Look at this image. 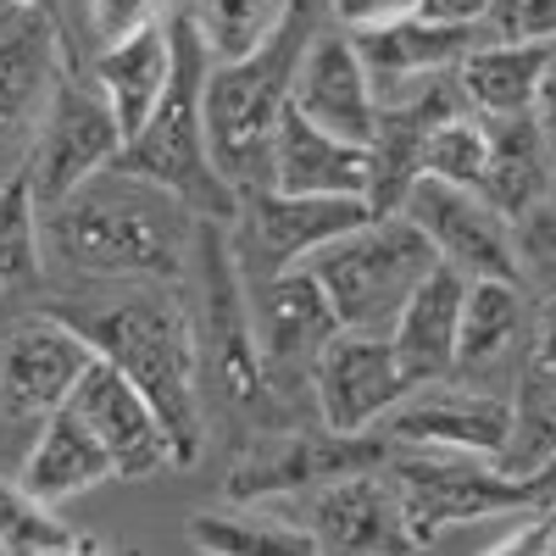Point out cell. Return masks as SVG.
<instances>
[{"label":"cell","instance_id":"ba28073f","mask_svg":"<svg viewBox=\"0 0 556 556\" xmlns=\"http://www.w3.org/2000/svg\"><path fill=\"white\" fill-rule=\"evenodd\" d=\"M384 434H329V429H273L256 434L235 468L223 473V495L235 506H256L273 495H295L312 484H334L351 473H379L390 462Z\"/></svg>","mask_w":556,"mask_h":556},{"label":"cell","instance_id":"f35d334b","mask_svg":"<svg viewBox=\"0 0 556 556\" xmlns=\"http://www.w3.org/2000/svg\"><path fill=\"white\" fill-rule=\"evenodd\" d=\"M501 39H523V45H551L556 51V0H523L506 23Z\"/></svg>","mask_w":556,"mask_h":556},{"label":"cell","instance_id":"e0dca14e","mask_svg":"<svg viewBox=\"0 0 556 556\" xmlns=\"http://www.w3.org/2000/svg\"><path fill=\"white\" fill-rule=\"evenodd\" d=\"M251 240H256V273H285L329 251L334 240L356 235L379 212L362 195H285V190H251L240 195Z\"/></svg>","mask_w":556,"mask_h":556},{"label":"cell","instance_id":"b9f144b4","mask_svg":"<svg viewBox=\"0 0 556 556\" xmlns=\"http://www.w3.org/2000/svg\"><path fill=\"white\" fill-rule=\"evenodd\" d=\"M529 495H534V513L540 518H556V451L540 462V473L529 479Z\"/></svg>","mask_w":556,"mask_h":556},{"label":"cell","instance_id":"836d02e7","mask_svg":"<svg viewBox=\"0 0 556 556\" xmlns=\"http://www.w3.org/2000/svg\"><path fill=\"white\" fill-rule=\"evenodd\" d=\"M484 167H490V128H484L479 112L445 117L429 134V146H424V178L456 184V190H479Z\"/></svg>","mask_w":556,"mask_h":556},{"label":"cell","instance_id":"4fadbf2b","mask_svg":"<svg viewBox=\"0 0 556 556\" xmlns=\"http://www.w3.org/2000/svg\"><path fill=\"white\" fill-rule=\"evenodd\" d=\"M245 285H251V306H256V340H262L267 379L290 401V390L301 379L312 384V367H317L323 345L340 334V317L306 267L256 273V278L245 273Z\"/></svg>","mask_w":556,"mask_h":556},{"label":"cell","instance_id":"8992f818","mask_svg":"<svg viewBox=\"0 0 556 556\" xmlns=\"http://www.w3.org/2000/svg\"><path fill=\"white\" fill-rule=\"evenodd\" d=\"M201 285H206V345H212V374L223 401L256 417V424H278L285 417V395L273 390L267 362H262V340H256V306H251V285L235 251V235L223 223H201Z\"/></svg>","mask_w":556,"mask_h":556},{"label":"cell","instance_id":"ab89813d","mask_svg":"<svg viewBox=\"0 0 556 556\" xmlns=\"http://www.w3.org/2000/svg\"><path fill=\"white\" fill-rule=\"evenodd\" d=\"M424 17L434 23H490L484 0H424Z\"/></svg>","mask_w":556,"mask_h":556},{"label":"cell","instance_id":"30bf717a","mask_svg":"<svg viewBox=\"0 0 556 556\" xmlns=\"http://www.w3.org/2000/svg\"><path fill=\"white\" fill-rule=\"evenodd\" d=\"M89 367H96V345L62 312L17 317L0 334V412L17 424H45L73 401Z\"/></svg>","mask_w":556,"mask_h":556},{"label":"cell","instance_id":"52a82bcc","mask_svg":"<svg viewBox=\"0 0 556 556\" xmlns=\"http://www.w3.org/2000/svg\"><path fill=\"white\" fill-rule=\"evenodd\" d=\"M384 473L401 495V513L417 545H434V534L456 523H479L501 513H534L529 479H506L484 456H456V451H412L395 445Z\"/></svg>","mask_w":556,"mask_h":556},{"label":"cell","instance_id":"8d00e7d4","mask_svg":"<svg viewBox=\"0 0 556 556\" xmlns=\"http://www.w3.org/2000/svg\"><path fill=\"white\" fill-rule=\"evenodd\" d=\"M334 17H340V28L356 39V34L395 28V23H406V17H424V0H334Z\"/></svg>","mask_w":556,"mask_h":556},{"label":"cell","instance_id":"5b68a950","mask_svg":"<svg viewBox=\"0 0 556 556\" xmlns=\"http://www.w3.org/2000/svg\"><path fill=\"white\" fill-rule=\"evenodd\" d=\"M301 267L323 285L340 329L390 334L406 301L417 295V285L440 267V251L429 245V235L412 217H374Z\"/></svg>","mask_w":556,"mask_h":556},{"label":"cell","instance_id":"bcb514c9","mask_svg":"<svg viewBox=\"0 0 556 556\" xmlns=\"http://www.w3.org/2000/svg\"><path fill=\"white\" fill-rule=\"evenodd\" d=\"M67 556H101V540H89V534H78V545H73Z\"/></svg>","mask_w":556,"mask_h":556},{"label":"cell","instance_id":"9c48e42d","mask_svg":"<svg viewBox=\"0 0 556 556\" xmlns=\"http://www.w3.org/2000/svg\"><path fill=\"white\" fill-rule=\"evenodd\" d=\"M123 146H128V139H123V123L106 106V96L96 84H78V73L67 67L62 84H56V96H51V112H45V123L34 134V151L23 162L34 206L39 212L62 206L96 173L117 167Z\"/></svg>","mask_w":556,"mask_h":556},{"label":"cell","instance_id":"6da1fadb","mask_svg":"<svg viewBox=\"0 0 556 556\" xmlns=\"http://www.w3.org/2000/svg\"><path fill=\"white\" fill-rule=\"evenodd\" d=\"M45 251L84 278H128V285H178L190 273L201 217L162 184L106 167L39 217Z\"/></svg>","mask_w":556,"mask_h":556},{"label":"cell","instance_id":"7dc6e473","mask_svg":"<svg viewBox=\"0 0 556 556\" xmlns=\"http://www.w3.org/2000/svg\"><path fill=\"white\" fill-rule=\"evenodd\" d=\"M551 206H556V190H551Z\"/></svg>","mask_w":556,"mask_h":556},{"label":"cell","instance_id":"7402d4cb","mask_svg":"<svg viewBox=\"0 0 556 556\" xmlns=\"http://www.w3.org/2000/svg\"><path fill=\"white\" fill-rule=\"evenodd\" d=\"M462 306H468V278L456 267H434L417 295L406 301V312L395 317L390 345L401 356V367L412 374V384H445L456 374V334H462Z\"/></svg>","mask_w":556,"mask_h":556},{"label":"cell","instance_id":"7a4b0ae2","mask_svg":"<svg viewBox=\"0 0 556 556\" xmlns=\"http://www.w3.org/2000/svg\"><path fill=\"white\" fill-rule=\"evenodd\" d=\"M67 323L96 345L101 362H112L151 401L173 445V468H195L206 451V412H201L206 345L195 317L156 285V290H128L106 306H84Z\"/></svg>","mask_w":556,"mask_h":556},{"label":"cell","instance_id":"7c38bea8","mask_svg":"<svg viewBox=\"0 0 556 556\" xmlns=\"http://www.w3.org/2000/svg\"><path fill=\"white\" fill-rule=\"evenodd\" d=\"M412 390L417 384L401 367L390 334L340 329L312 367V401L329 434H374V424H384Z\"/></svg>","mask_w":556,"mask_h":556},{"label":"cell","instance_id":"44dd1931","mask_svg":"<svg viewBox=\"0 0 556 556\" xmlns=\"http://www.w3.org/2000/svg\"><path fill=\"white\" fill-rule=\"evenodd\" d=\"M267 190L285 195H362L367 201V146L317 128L295 106L285 112L273 134V162H267Z\"/></svg>","mask_w":556,"mask_h":556},{"label":"cell","instance_id":"9a60e30c","mask_svg":"<svg viewBox=\"0 0 556 556\" xmlns=\"http://www.w3.org/2000/svg\"><path fill=\"white\" fill-rule=\"evenodd\" d=\"M429 235L445 267H456L468 285L484 278H513L518 285V256H513V223H506L479 190H456L440 178H417V190L406 195V212Z\"/></svg>","mask_w":556,"mask_h":556},{"label":"cell","instance_id":"2e32d148","mask_svg":"<svg viewBox=\"0 0 556 556\" xmlns=\"http://www.w3.org/2000/svg\"><path fill=\"white\" fill-rule=\"evenodd\" d=\"M379 434L412 451H456V456L495 462L506 434H513V401H501L490 390H456L451 379L424 384L384 417Z\"/></svg>","mask_w":556,"mask_h":556},{"label":"cell","instance_id":"603a6c76","mask_svg":"<svg viewBox=\"0 0 556 556\" xmlns=\"http://www.w3.org/2000/svg\"><path fill=\"white\" fill-rule=\"evenodd\" d=\"M356 51L374 73L379 89L395 84H429L451 67H462V56L479 51V23H434V17H406L395 28L379 34H356Z\"/></svg>","mask_w":556,"mask_h":556},{"label":"cell","instance_id":"ffe728a7","mask_svg":"<svg viewBox=\"0 0 556 556\" xmlns=\"http://www.w3.org/2000/svg\"><path fill=\"white\" fill-rule=\"evenodd\" d=\"M67 406H78V417L101 434V445L117 462V479H151V473L173 468V445H167L162 417L151 412V401L139 395L112 362L96 356V367L78 379Z\"/></svg>","mask_w":556,"mask_h":556},{"label":"cell","instance_id":"ee69618b","mask_svg":"<svg viewBox=\"0 0 556 556\" xmlns=\"http://www.w3.org/2000/svg\"><path fill=\"white\" fill-rule=\"evenodd\" d=\"M484 7H490V23L506 34V23H513V12L523 7V0H484Z\"/></svg>","mask_w":556,"mask_h":556},{"label":"cell","instance_id":"ac0fdd59","mask_svg":"<svg viewBox=\"0 0 556 556\" xmlns=\"http://www.w3.org/2000/svg\"><path fill=\"white\" fill-rule=\"evenodd\" d=\"M306 529L323 545V556H417L424 551L406 529L401 495L384 468L323 484L306 513Z\"/></svg>","mask_w":556,"mask_h":556},{"label":"cell","instance_id":"3957f363","mask_svg":"<svg viewBox=\"0 0 556 556\" xmlns=\"http://www.w3.org/2000/svg\"><path fill=\"white\" fill-rule=\"evenodd\" d=\"M173 28V84L162 106L151 112V123L139 128L117 167L134 178L162 184L167 195H178L201 223H223L235 228L240 217V190L217 173L212 162V134H206V78H212V51L201 28L190 23V12L167 17Z\"/></svg>","mask_w":556,"mask_h":556},{"label":"cell","instance_id":"277c9868","mask_svg":"<svg viewBox=\"0 0 556 556\" xmlns=\"http://www.w3.org/2000/svg\"><path fill=\"white\" fill-rule=\"evenodd\" d=\"M312 39H317V0H295L285 28H278L256 56L212 62V78H206L212 162L240 195L267 190L273 134L285 123V112L295 106V78H301Z\"/></svg>","mask_w":556,"mask_h":556},{"label":"cell","instance_id":"cb8c5ba5","mask_svg":"<svg viewBox=\"0 0 556 556\" xmlns=\"http://www.w3.org/2000/svg\"><path fill=\"white\" fill-rule=\"evenodd\" d=\"M484 128H490V167H484L479 195L506 223H518L523 212L551 201V190H556V156L545 146L534 112H523V117H484Z\"/></svg>","mask_w":556,"mask_h":556},{"label":"cell","instance_id":"d4e9b609","mask_svg":"<svg viewBox=\"0 0 556 556\" xmlns=\"http://www.w3.org/2000/svg\"><path fill=\"white\" fill-rule=\"evenodd\" d=\"M117 479V462L101 445V434L78 417V406H62L56 417L39 424V440L28 451V468H23V490H34L39 501H67Z\"/></svg>","mask_w":556,"mask_h":556},{"label":"cell","instance_id":"1f68e13d","mask_svg":"<svg viewBox=\"0 0 556 556\" xmlns=\"http://www.w3.org/2000/svg\"><path fill=\"white\" fill-rule=\"evenodd\" d=\"M45 262V228H39V206L28 190V173H7L0 178V290L34 285Z\"/></svg>","mask_w":556,"mask_h":556},{"label":"cell","instance_id":"60d3db41","mask_svg":"<svg viewBox=\"0 0 556 556\" xmlns=\"http://www.w3.org/2000/svg\"><path fill=\"white\" fill-rule=\"evenodd\" d=\"M534 362L556 367V295L540 301V317H534Z\"/></svg>","mask_w":556,"mask_h":556},{"label":"cell","instance_id":"e575fe53","mask_svg":"<svg viewBox=\"0 0 556 556\" xmlns=\"http://www.w3.org/2000/svg\"><path fill=\"white\" fill-rule=\"evenodd\" d=\"M513 256H518V285L551 301L556 295V206L551 201L513 223Z\"/></svg>","mask_w":556,"mask_h":556},{"label":"cell","instance_id":"f6af8a7d","mask_svg":"<svg viewBox=\"0 0 556 556\" xmlns=\"http://www.w3.org/2000/svg\"><path fill=\"white\" fill-rule=\"evenodd\" d=\"M0 7H28V12H45V17H62V0H0Z\"/></svg>","mask_w":556,"mask_h":556},{"label":"cell","instance_id":"f546056e","mask_svg":"<svg viewBox=\"0 0 556 556\" xmlns=\"http://www.w3.org/2000/svg\"><path fill=\"white\" fill-rule=\"evenodd\" d=\"M551 451H556V367L529 362L513 395V434H506L495 468L506 479H534Z\"/></svg>","mask_w":556,"mask_h":556},{"label":"cell","instance_id":"83f0119b","mask_svg":"<svg viewBox=\"0 0 556 556\" xmlns=\"http://www.w3.org/2000/svg\"><path fill=\"white\" fill-rule=\"evenodd\" d=\"M529 334L523 312V285L513 278H484L468 285V306H462V334H456V374H490L513 356Z\"/></svg>","mask_w":556,"mask_h":556},{"label":"cell","instance_id":"f1b7e54d","mask_svg":"<svg viewBox=\"0 0 556 556\" xmlns=\"http://www.w3.org/2000/svg\"><path fill=\"white\" fill-rule=\"evenodd\" d=\"M190 545L201 556H323L306 523H278L262 513H195Z\"/></svg>","mask_w":556,"mask_h":556},{"label":"cell","instance_id":"d590c367","mask_svg":"<svg viewBox=\"0 0 556 556\" xmlns=\"http://www.w3.org/2000/svg\"><path fill=\"white\" fill-rule=\"evenodd\" d=\"M162 0H89V45L96 51H112V45L134 39L139 28L156 23Z\"/></svg>","mask_w":556,"mask_h":556},{"label":"cell","instance_id":"4dcf8cb0","mask_svg":"<svg viewBox=\"0 0 556 556\" xmlns=\"http://www.w3.org/2000/svg\"><path fill=\"white\" fill-rule=\"evenodd\" d=\"M295 0H195L190 23L201 28L212 62H245L285 28Z\"/></svg>","mask_w":556,"mask_h":556},{"label":"cell","instance_id":"8fae6325","mask_svg":"<svg viewBox=\"0 0 556 556\" xmlns=\"http://www.w3.org/2000/svg\"><path fill=\"white\" fill-rule=\"evenodd\" d=\"M67 73L62 17L0 7V162H28L34 134Z\"/></svg>","mask_w":556,"mask_h":556},{"label":"cell","instance_id":"7bdbcfd3","mask_svg":"<svg viewBox=\"0 0 556 556\" xmlns=\"http://www.w3.org/2000/svg\"><path fill=\"white\" fill-rule=\"evenodd\" d=\"M534 123H540L545 146H551V156H556V62H551L545 84H540V101H534Z\"/></svg>","mask_w":556,"mask_h":556},{"label":"cell","instance_id":"74e56055","mask_svg":"<svg viewBox=\"0 0 556 556\" xmlns=\"http://www.w3.org/2000/svg\"><path fill=\"white\" fill-rule=\"evenodd\" d=\"M484 556H556V518L529 513V523H523V529H513L506 540H495Z\"/></svg>","mask_w":556,"mask_h":556},{"label":"cell","instance_id":"5bb4252c","mask_svg":"<svg viewBox=\"0 0 556 556\" xmlns=\"http://www.w3.org/2000/svg\"><path fill=\"white\" fill-rule=\"evenodd\" d=\"M462 112H473V106L456 84V67L429 78V84H417L406 101L379 106V134H374V146H367V206H374L379 217L406 212V195L417 190V178H424L429 134L445 117H462Z\"/></svg>","mask_w":556,"mask_h":556},{"label":"cell","instance_id":"d6a6232c","mask_svg":"<svg viewBox=\"0 0 556 556\" xmlns=\"http://www.w3.org/2000/svg\"><path fill=\"white\" fill-rule=\"evenodd\" d=\"M78 534L56 518L51 501L23 484H0V556H67Z\"/></svg>","mask_w":556,"mask_h":556},{"label":"cell","instance_id":"4316f807","mask_svg":"<svg viewBox=\"0 0 556 556\" xmlns=\"http://www.w3.org/2000/svg\"><path fill=\"white\" fill-rule=\"evenodd\" d=\"M556 51L551 45H523V39H490L479 51L462 56L456 84L479 117H523L540 101V84L551 73Z\"/></svg>","mask_w":556,"mask_h":556},{"label":"cell","instance_id":"d6986e66","mask_svg":"<svg viewBox=\"0 0 556 556\" xmlns=\"http://www.w3.org/2000/svg\"><path fill=\"white\" fill-rule=\"evenodd\" d=\"M379 84L367 73L356 39L345 28H317L306 45V62L295 78V112L312 117L317 128H329L351 146H374L379 134Z\"/></svg>","mask_w":556,"mask_h":556},{"label":"cell","instance_id":"484cf974","mask_svg":"<svg viewBox=\"0 0 556 556\" xmlns=\"http://www.w3.org/2000/svg\"><path fill=\"white\" fill-rule=\"evenodd\" d=\"M167 84H173V28L167 23L139 28L134 39H123V45H112V51L96 56V89L117 112L123 139H134L151 123V112L167 96Z\"/></svg>","mask_w":556,"mask_h":556}]
</instances>
